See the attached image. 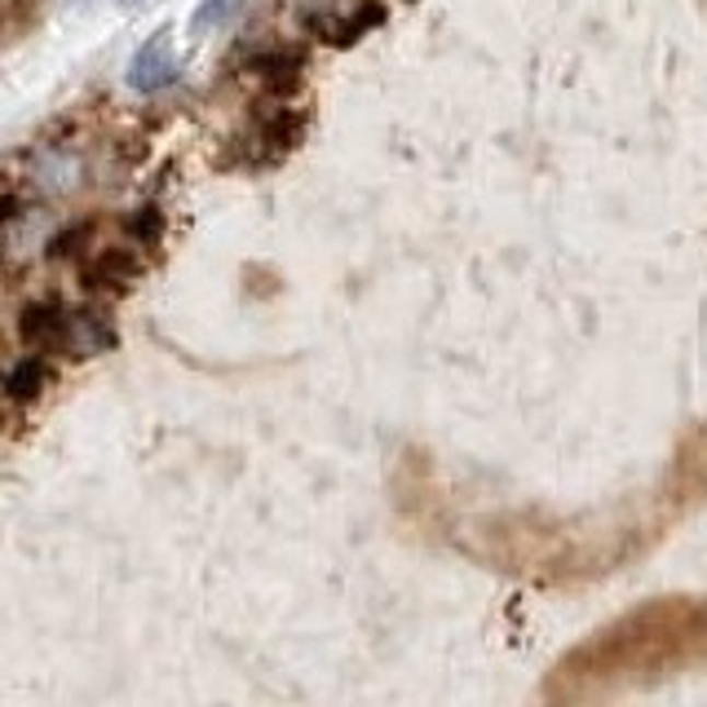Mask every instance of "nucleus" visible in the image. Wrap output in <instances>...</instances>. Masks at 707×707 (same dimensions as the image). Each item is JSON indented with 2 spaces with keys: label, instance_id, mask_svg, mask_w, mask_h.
Segmentation results:
<instances>
[{
  "label": "nucleus",
  "instance_id": "nucleus-1",
  "mask_svg": "<svg viewBox=\"0 0 707 707\" xmlns=\"http://www.w3.org/2000/svg\"><path fill=\"white\" fill-rule=\"evenodd\" d=\"M707 668V598H659L575 646L548 676L557 703H598Z\"/></svg>",
  "mask_w": 707,
  "mask_h": 707
},
{
  "label": "nucleus",
  "instance_id": "nucleus-2",
  "mask_svg": "<svg viewBox=\"0 0 707 707\" xmlns=\"http://www.w3.org/2000/svg\"><path fill=\"white\" fill-rule=\"evenodd\" d=\"M67 318H71V310H67L62 301H32V305L23 310L19 332H23V340H27L36 354H62Z\"/></svg>",
  "mask_w": 707,
  "mask_h": 707
},
{
  "label": "nucleus",
  "instance_id": "nucleus-3",
  "mask_svg": "<svg viewBox=\"0 0 707 707\" xmlns=\"http://www.w3.org/2000/svg\"><path fill=\"white\" fill-rule=\"evenodd\" d=\"M106 345H111V323L102 318V310H71L62 359H93Z\"/></svg>",
  "mask_w": 707,
  "mask_h": 707
},
{
  "label": "nucleus",
  "instance_id": "nucleus-4",
  "mask_svg": "<svg viewBox=\"0 0 707 707\" xmlns=\"http://www.w3.org/2000/svg\"><path fill=\"white\" fill-rule=\"evenodd\" d=\"M134 275H138V257L134 253H125V248H106V253H97L89 266H84V288L89 292H125L129 283H134Z\"/></svg>",
  "mask_w": 707,
  "mask_h": 707
},
{
  "label": "nucleus",
  "instance_id": "nucleus-5",
  "mask_svg": "<svg viewBox=\"0 0 707 707\" xmlns=\"http://www.w3.org/2000/svg\"><path fill=\"white\" fill-rule=\"evenodd\" d=\"M169 80H173V62H169L164 36H155V40L134 58V67H129V84H134V89H142V93H151V89H164Z\"/></svg>",
  "mask_w": 707,
  "mask_h": 707
},
{
  "label": "nucleus",
  "instance_id": "nucleus-6",
  "mask_svg": "<svg viewBox=\"0 0 707 707\" xmlns=\"http://www.w3.org/2000/svg\"><path fill=\"white\" fill-rule=\"evenodd\" d=\"M40 385H45V359L40 354H32V359H23V363H14L5 372V394L14 403H32L40 394Z\"/></svg>",
  "mask_w": 707,
  "mask_h": 707
},
{
  "label": "nucleus",
  "instance_id": "nucleus-7",
  "mask_svg": "<svg viewBox=\"0 0 707 707\" xmlns=\"http://www.w3.org/2000/svg\"><path fill=\"white\" fill-rule=\"evenodd\" d=\"M93 234V225L89 221H80V225H71L67 234H58V240L49 244V257H71V253H80V244Z\"/></svg>",
  "mask_w": 707,
  "mask_h": 707
},
{
  "label": "nucleus",
  "instance_id": "nucleus-8",
  "mask_svg": "<svg viewBox=\"0 0 707 707\" xmlns=\"http://www.w3.org/2000/svg\"><path fill=\"white\" fill-rule=\"evenodd\" d=\"M129 230L138 234L142 244H155V234H160V212H155V208H138V212L129 217Z\"/></svg>",
  "mask_w": 707,
  "mask_h": 707
}]
</instances>
